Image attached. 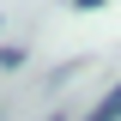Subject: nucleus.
<instances>
[{"mask_svg":"<svg viewBox=\"0 0 121 121\" xmlns=\"http://www.w3.org/2000/svg\"><path fill=\"white\" fill-rule=\"evenodd\" d=\"M91 121H121V85L109 91V97H103L97 109H91Z\"/></svg>","mask_w":121,"mask_h":121,"instance_id":"1","label":"nucleus"},{"mask_svg":"<svg viewBox=\"0 0 121 121\" xmlns=\"http://www.w3.org/2000/svg\"><path fill=\"white\" fill-rule=\"evenodd\" d=\"M18 67H24V48L6 43V48H0V73H18Z\"/></svg>","mask_w":121,"mask_h":121,"instance_id":"2","label":"nucleus"},{"mask_svg":"<svg viewBox=\"0 0 121 121\" xmlns=\"http://www.w3.org/2000/svg\"><path fill=\"white\" fill-rule=\"evenodd\" d=\"M73 6H79V12H91V6H103V0H73Z\"/></svg>","mask_w":121,"mask_h":121,"instance_id":"3","label":"nucleus"}]
</instances>
